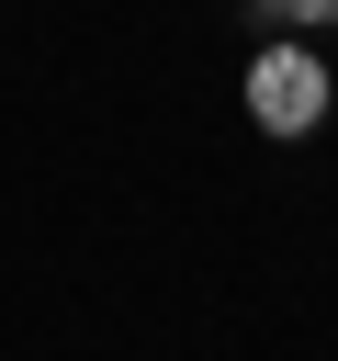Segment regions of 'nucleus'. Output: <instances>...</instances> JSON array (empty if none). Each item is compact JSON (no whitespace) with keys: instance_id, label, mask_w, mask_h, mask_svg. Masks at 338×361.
<instances>
[{"instance_id":"f257e3e1","label":"nucleus","mask_w":338,"mask_h":361,"mask_svg":"<svg viewBox=\"0 0 338 361\" xmlns=\"http://www.w3.org/2000/svg\"><path fill=\"white\" fill-rule=\"evenodd\" d=\"M327 102H338V90H327V56H315V45H259V56H248V124H259V135H315Z\"/></svg>"},{"instance_id":"f03ea898","label":"nucleus","mask_w":338,"mask_h":361,"mask_svg":"<svg viewBox=\"0 0 338 361\" xmlns=\"http://www.w3.org/2000/svg\"><path fill=\"white\" fill-rule=\"evenodd\" d=\"M270 34H315V23H338V0H248Z\"/></svg>"}]
</instances>
